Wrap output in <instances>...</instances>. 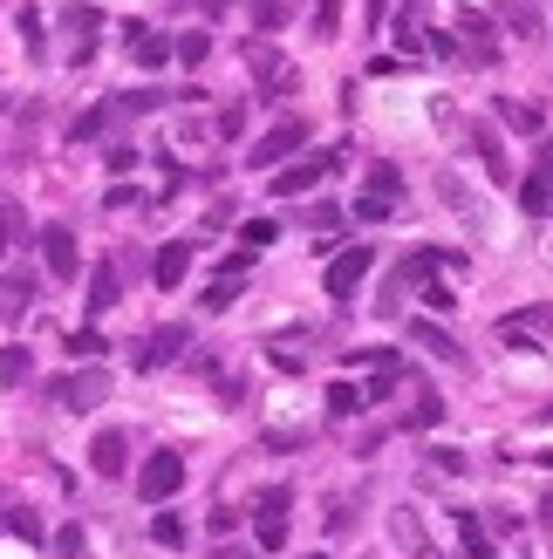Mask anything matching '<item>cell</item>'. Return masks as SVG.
I'll list each match as a JSON object with an SVG mask.
<instances>
[{"instance_id":"6da1fadb","label":"cell","mask_w":553,"mask_h":559,"mask_svg":"<svg viewBox=\"0 0 553 559\" xmlns=\"http://www.w3.org/2000/svg\"><path fill=\"white\" fill-rule=\"evenodd\" d=\"M178 485H185V450H151V457L137 464V498H144V505L178 498Z\"/></svg>"},{"instance_id":"7a4b0ae2","label":"cell","mask_w":553,"mask_h":559,"mask_svg":"<svg viewBox=\"0 0 553 559\" xmlns=\"http://www.w3.org/2000/svg\"><path fill=\"white\" fill-rule=\"evenodd\" d=\"M287 505H294L287 485L260 491V505H253V546H260V553H280V546H287Z\"/></svg>"},{"instance_id":"3957f363","label":"cell","mask_w":553,"mask_h":559,"mask_svg":"<svg viewBox=\"0 0 553 559\" xmlns=\"http://www.w3.org/2000/svg\"><path fill=\"white\" fill-rule=\"evenodd\" d=\"M369 266H376V246H369V239H356V246H342V253L328 260L321 287H328L335 300H356V287H362V273H369Z\"/></svg>"},{"instance_id":"277c9868","label":"cell","mask_w":553,"mask_h":559,"mask_svg":"<svg viewBox=\"0 0 553 559\" xmlns=\"http://www.w3.org/2000/svg\"><path fill=\"white\" fill-rule=\"evenodd\" d=\"M294 150H308V123H301V116H280L274 130L246 150V164H253V171H267V164H287Z\"/></svg>"},{"instance_id":"5b68a950","label":"cell","mask_w":553,"mask_h":559,"mask_svg":"<svg viewBox=\"0 0 553 559\" xmlns=\"http://www.w3.org/2000/svg\"><path fill=\"white\" fill-rule=\"evenodd\" d=\"M41 260H48V273H55V280H76V273H82L76 232H69V225H41Z\"/></svg>"},{"instance_id":"8992f818","label":"cell","mask_w":553,"mask_h":559,"mask_svg":"<svg viewBox=\"0 0 553 559\" xmlns=\"http://www.w3.org/2000/svg\"><path fill=\"white\" fill-rule=\"evenodd\" d=\"M499 335H506V341H519V348H533V355H540V348H547V300H533L526 314H506V321H499Z\"/></svg>"},{"instance_id":"52a82bcc","label":"cell","mask_w":553,"mask_h":559,"mask_svg":"<svg viewBox=\"0 0 553 559\" xmlns=\"http://www.w3.org/2000/svg\"><path fill=\"white\" fill-rule=\"evenodd\" d=\"M123 48H130V62H137V69H164V62H171V41H164L158 28H144V21H130V28H123Z\"/></svg>"},{"instance_id":"ba28073f","label":"cell","mask_w":553,"mask_h":559,"mask_svg":"<svg viewBox=\"0 0 553 559\" xmlns=\"http://www.w3.org/2000/svg\"><path fill=\"white\" fill-rule=\"evenodd\" d=\"M328 171H335V157H301V164H287V171H280L274 185V198H301V191L308 185H321V178H328Z\"/></svg>"},{"instance_id":"9c48e42d","label":"cell","mask_w":553,"mask_h":559,"mask_svg":"<svg viewBox=\"0 0 553 559\" xmlns=\"http://www.w3.org/2000/svg\"><path fill=\"white\" fill-rule=\"evenodd\" d=\"M185 341H192V328H185V321H171V328H158V335H151L144 348H137V369L151 375V369H164V362H178V348H185Z\"/></svg>"},{"instance_id":"30bf717a","label":"cell","mask_w":553,"mask_h":559,"mask_svg":"<svg viewBox=\"0 0 553 559\" xmlns=\"http://www.w3.org/2000/svg\"><path fill=\"white\" fill-rule=\"evenodd\" d=\"M89 471H96V478H123V471H130V437H123V430H103V437L89 444Z\"/></svg>"},{"instance_id":"8fae6325","label":"cell","mask_w":553,"mask_h":559,"mask_svg":"<svg viewBox=\"0 0 553 559\" xmlns=\"http://www.w3.org/2000/svg\"><path fill=\"white\" fill-rule=\"evenodd\" d=\"M103 389H110V375H103V369H82V375H69V382L55 389V403H62V410H96V403H103Z\"/></svg>"},{"instance_id":"7c38bea8","label":"cell","mask_w":553,"mask_h":559,"mask_svg":"<svg viewBox=\"0 0 553 559\" xmlns=\"http://www.w3.org/2000/svg\"><path fill=\"white\" fill-rule=\"evenodd\" d=\"M35 294H41L35 273H0V321H21L35 307Z\"/></svg>"},{"instance_id":"4fadbf2b","label":"cell","mask_w":553,"mask_h":559,"mask_svg":"<svg viewBox=\"0 0 553 559\" xmlns=\"http://www.w3.org/2000/svg\"><path fill=\"white\" fill-rule=\"evenodd\" d=\"M185 273H192V239H164L158 260H151V280H158V287H178Z\"/></svg>"},{"instance_id":"5bb4252c","label":"cell","mask_w":553,"mask_h":559,"mask_svg":"<svg viewBox=\"0 0 553 559\" xmlns=\"http://www.w3.org/2000/svg\"><path fill=\"white\" fill-rule=\"evenodd\" d=\"M123 300V273H117V260H96L89 266V314H110Z\"/></svg>"},{"instance_id":"9a60e30c","label":"cell","mask_w":553,"mask_h":559,"mask_svg":"<svg viewBox=\"0 0 553 559\" xmlns=\"http://www.w3.org/2000/svg\"><path fill=\"white\" fill-rule=\"evenodd\" d=\"M410 341H417V348H431L437 362H458V341L444 335L437 321H410Z\"/></svg>"},{"instance_id":"2e32d148","label":"cell","mask_w":553,"mask_h":559,"mask_svg":"<svg viewBox=\"0 0 553 559\" xmlns=\"http://www.w3.org/2000/svg\"><path fill=\"white\" fill-rule=\"evenodd\" d=\"M519 205H526L533 219H547V164H533V171L519 178Z\"/></svg>"},{"instance_id":"e0dca14e","label":"cell","mask_w":553,"mask_h":559,"mask_svg":"<svg viewBox=\"0 0 553 559\" xmlns=\"http://www.w3.org/2000/svg\"><path fill=\"white\" fill-rule=\"evenodd\" d=\"M110 123H117V103H96L89 116H76V130H69V137H76V144H96Z\"/></svg>"},{"instance_id":"ac0fdd59","label":"cell","mask_w":553,"mask_h":559,"mask_svg":"<svg viewBox=\"0 0 553 559\" xmlns=\"http://www.w3.org/2000/svg\"><path fill=\"white\" fill-rule=\"evenodd\" d=\"M458 546L472 559H492V539H485V525H478V512H458Z\"/></svg>"},{"instance_id":"d6986e66","label":"cell","mask_w":553,"mask_h":559,"mask_svg":"<svg viewBox=\"0 0 553 559\" xmlns=\"http://www.w3.org/2000/svg\"><path fill=\"white\" fill-rule=\"evenodd\" d=\"M499 116H506V123H519V137H540V123H547L533 103H513V96H499Z\"/></svg>"},{"instance_id":"ffe728a7","label":"cell","mask_w":553,"mask_h":559,"mask_svg":"<svg viewBox=\"0 0 553 559\" xmlns=\"http://www.w3.org/2000/svg\"><path fill=\"white\" fill-rule=\"evenodd\" d=\"M472 144H478V157L492 164V178H499V185H513V171H506V150H499V137H492V130H472Z\"/></svg>"},{"instance_id":"44dd1931","label":"cell","mask_w":553,"mask_h":559,"mask_svg":"<svg viewBox=\"0 0 553 559\" xmlns=\"http://www.w3.org/2000/svg\"><path fill=\"white\" fill-rule=\"evenodd\" d=\"M233 300H239V273H219V280L205 287V314H226Z\"/></svg>"},{"instance_id":"7402d4cb","label":"cell","mask_w":553,"mask_h":559,"mask_svg":"<svg viewBox=\"0 0 553 559\" xmlns=\"http://www.w3.org/2000/svg\"><path fill=\"white\" fill-rule=\"evenodd\" d=\"M171 55H178L185 69H198V62L212 55V35H205V28H192V35H178V48H171Z\"/></svg>"},{"instance_id":"603a6c76","label":"cell","mask_w":553,"mask_h":559,"mask_svg":"<svg viewBox=\"0 0 553 559\" xmlns=\"http://www.w3.org/2000/svg\"><path fill=\"white\" fill-rule=\"evenodd\" d=\"M410 423H417V430H437V423H444V396H437V389H417V410H410Z\"/></svg>"},{"instance_id":"cb8c5ba5","label":"cell","mask_w":553,"mask_h":559,"mask_svg":"<svg viewBox=\"0 0 553 559\" xmlns=\"http://www.w3.org/2000/svg\"><path fill=\"white\" fill-rule=\"evenodd\" d=\"M28 369H35V355L28 348H0V382L14 389V382H28Z\"/></svg>"},{"instance_id":"d4e9b609","label":"cell","mask_w":553,"mask_h":559,"mask_svg":"<svg viewBox=\"0 0 553 559\" xmlns=\"http://www.w3.org/2000/svg\"><path fill=\"white\" fill-rule=\"evenodd\" d=\"M246 14H253V28H260V35L287 28V7H280V0H246Z\"/></svg>"},{"instance_id":"484cf974","label":"cell","mask_w":553,"mask_h":559,"mask_svg":"<svg viewBox=\"0 0 553 559\" xmlns=\"http://www.w3.org/2000/svg\"><path fill=\"white\" fill-rule=\"evenodd\" d=\"M369 403H362V389H349V382H335L328 389V416H362Z\"/></svg>"},{"instance_id":"4316f807","label":"cell","mask_w":553,"mask_h":559,"mask_svg":"<svg viewBox=\"0 0 553 559\" xmlns=\"http://www.w3.org/2000/svg\"><path fill=\"white\" fill-rule=\"evenodd\" d=\"M151 539L178 553V546H185V519H178V512H158V519H151Z\"/></svg>"},{"instance_id":"83f0119b","label":"cell","mask_w":553,"mask_h":559,"mask_svg":"<svg viewBox=\"0 0 553 559\" xmlns=\"http://www.w3.org/2000/svg\"><path fill=\"white\" fill-rule=\"evenodd\" d=\"M369 198H403V178H396V164H376V171H369Z\"/></svg>"},{"instance_id":"f1b7e54d","label":"cell","mask_w":553,"mask_h":559,"mask_svg":"<svg viewBox=\"0 0 553 559\" xmlns=\"http://www.w3.org/2000/svg\"><path fill=\"white\" fill-rule=\"evenodd\" d=\"M69 355H76V362H96V355H103V335H96V328H76V335H69Z\"/></svg>"},{"instance_id":"f546056e","label":"cell","mask_w":553,"mask_h":559,"mask_svg":"<svg viewBox=\"0 0 553 559\" xmlns=\"http://www.w3.org/2000/svg\"><path fill=\"white\" fill-rule=\"evenodd\" d=\"M239 239H246V246H274L280 225H274V219H246V225H239Z\"/></svg>"},{"instance_id":"4dcf8cb0","label":"cell","mask_w":553,"mask_h":559,"mask_svg":"<svg viewBox=\"0 0 553 559\" xmlns=\"http://www.w3.org/2000/svg\"><path fill=\"white\" fill-rule=\"evenodd\" d=\"M0 525H7V532H21L28 546L41 539V519H35V512H0Z\"/></svg>"},{"instance_id":"1f68e13d","label":"cell","mask_w":553,"mask_h":559,"mask_svg":"<svg viewBox=\"0 0 553 559\" xmlns=\"http://www.w3.org/2000/svg\"><path fill=\"white\" fill-rule=\"evenodd\" d=\"M424 307H431V314H451V307H458V294H451L444 280H424Z\"/></svg>"},{"instance_id":"d6a6232c","label":"cell","mask_w":553,"mask_h":559,"mask_svg":"<svg viewBox=\"0 0 553 559\" xmlns=\"http://www.w3.org/2000/svg\"><path fill=\"white\" fill-rule=\"evenodd\" d=\"M342 28V0H315V35H335Z\"/></svg>"},{"instance_id":"836d02e7","label":"cell","mask_w":553,"mask_h":559,"mask_svg":"<svg viewBox=\"0 0 553 559\" xmlns=\"http://www.w3.org/2000/svg\"><path fill=\"white\" fill-rule=\"evenodd\" d=\"M390 212H396L390 198H356V219H362V225H376V219H390Z\"/></svg>"},{"instance_id":"e575fe53","label":"cell","mask_w":553,"mask_h":559,"mask_svg":"<svg viewBox=\"0 0 553 559\" xmlns=\"http://www.w3.org/2000/svg\"><path fill=\"white\" fill-rule=\"evenodd\" d=\"M55 553H62V559L82 553V525H62V532H55Z\"/></svg>"},{"instance_id":"d590c367","label":"cell","mask_w":553,"mask_h":559,"mask_svg":"<svg viewBox=\"0 0 553 559\" xmlns=\"http://www.w3.org/2000/svg\"><path fill=\"white\" fill-rule=\"evenodd\" d=\"M41 35H48V28H41V14L28 7V14H21V41H28V48H41Z\"/></svg>"},{"instance_id":"8d00e7d4","label":"cell","mask_w":553,"mask_h":559,"mask_svg":"<svg viewBox=\"0 0 553 559\" xmlns=\"http://www.w3.org/2000/svg\"><path fill=\"white\" fill-rule=\"evenodd\" d=\"M198 7H205V21H219V14H226L233 0H198Z\"/></svg>"},{"instance_id":"74e56055","label":"cell","mask_w":553,"mask_h":559,"mask_svg":"<svg viewBox=\"0 0 553 559\" xmlns=\"http://www.w3.org/2000/svg\"><path fill=\"white\" fill-rule=\"evenodd\" d=\"M369 14H376V21H383V14H390V0H369ZM376 21H369V28H376Z\"/></svg>"},{"instance_id":"f35d334b","label":"cell","mask_w":553,"mask_h":559,"mask_svg":"<svg viewBox=\"0 0 553 559\" xmlns=\"http://www.w3.org/2000/svg\"><path fill=\"white\" fill-rule=\"evenodd\" d=\"M7 246H14V239H7V225H0V260H7Z\"/></svg>"},{"instance_id":"ab89813d","label":"cell","mask_w":553,"mask_h":559,"mask_svg":"<svg viewBox=\"0 0 553 559\" xmlns=\"http://www.w3.org/2000/svg\"><path fill=\"white\" fill-rule=\"evenodd\" d=\"M308 559H321V553H308Z\"/></svg>"}]
</instances>
